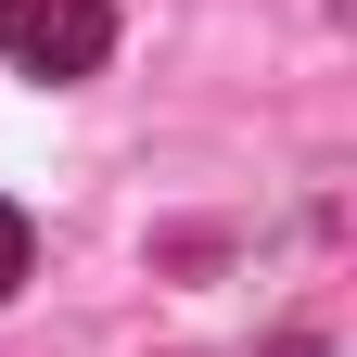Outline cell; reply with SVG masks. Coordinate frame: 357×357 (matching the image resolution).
Listing matches in <instances>:
<instances>
[{
	"mask_svg": "<svg viewBox=\"0 0 357 357\" xmlns=\"http://www.w3.org/2000/svg\"><path fill=\"white\" fill-rule=\"evenodd\" d=\"M102 52H115V13L102 0H0V64L13 77H102Z\"/></svg>",
	"mask_w": 357,
	"mask_h": 357,
	"instance_id": "6da1fadb",
	"label": "cell"
},
{
	"mask_svg": "<svg viewBox=\"0 0 357 357\" xmlns=\"http://www.w3.org/2000/svg\"><path fill=\"white\" fill-rule=\"evenodd\" d=\"M13 281H26V217L0 204V294H13Z\"/></svg>",
	"mask_w": 357,
	"mask_h": 357,
	"instance_id": "7a4b0ae2",
	"label": "cell"
}]
</instances>
